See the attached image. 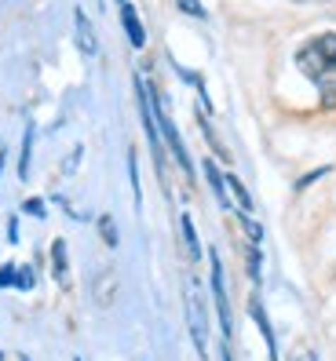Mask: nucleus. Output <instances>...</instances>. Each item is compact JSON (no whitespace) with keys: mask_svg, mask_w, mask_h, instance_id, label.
Wrapping results in <instances>:
<instances>
[{"mask_svg":"<svg viewBox=\"0 0 336 361\" xmlns=\"http://www.w3.org/2000/svg\"><path fill=\"white\" fill-rule=\"evenodd\" d=\"M37 285V278H33V267H18V278H15V288H23V292H30Z\"/></svg>","mask_w":336,"mask_h":361,"instance_id":"obj_13","label":"nucleus"},{"mask_svg":"<svg viewBox=\"0 0 336 361\" xmlns=\"http://www.w3.org/2000/svg\"><path fill=\"white\" fill-rule=\"evenodd\" d=\"M186 325H191L198 354L205 357L208 354V317H205V300H201V292H198L194 281L186 285Z\"/></svg>","mask_w":336,"mask_h":361,"instance_id":"obj_2","label":"nucleus"},{"mask_svg":"<svg viewBox=\"0 0 336 361\" xmlns=\"http://www.w3.org/2000/svg\"><path fill=\"white\" fill-rule=\"evenodd\" d=\"M248 314H252V322L260 325V336H263V343H267V354H270V361H278V343H275V329H270V322H267V310H263V303L252 295L248 300Z\"/></svg>","mask_w":336,"mask_h":361,"instance_id":"obj_5","label":"nucleus"},{"mask_svg":"<svg viewBox=\"0 0 336 361\" xmlns=\"http://www.w3.org/2000/svg\"><path fill=\"white\" fill-rule=\"evenodd\" d=\"M179 230H183V248H186V256L191 259H201V245H198V230H194V219L186 216H179Z\"/></svg>","mask_w":336,"mask_h":361,"instance_id":"obj_10","label":"nucleus"},{"mask_svg":"<svg viewBox=\"0 0 336 361\" xmlns=\"http://www.w3.org/2000/svg\"><path fill=\"white\" fill-rule=\"evenodd\" d=\"M176 4L186 11V15H194V18H205V8L198 4V0H176Z\"/></svg>","mask_w":336,"mask_h":361,"instance_id":"obj_17","label":"nucleus"},{"mask_svg":"<svg viewBox=\"0 0 336 361\" xmlns=\"http://www.w3.org/2000/svg\"><path fill=\"white\" fill-rule=\"evenodd\" d=\"M322 106H325V110H336V84L322 92Z\"/></svg>","mask_w":336,"mask_h":361,"instance_id":"obj_18","label":"nucleus"},{"mask_svg":"<svg viewBox=\"0 0 336 361\" xmlns=\"http://www.w3.org/2000/svg\"><path fill=\"white\" fill-rule=\"evenodd\" d=\"M23 212H26V216H33V219H44V201H40V197H30V201L23 204Z\"/></svg>","mask_w":336,"mask_h":361,"instance_id":"obj_16","label":"nucleus"},{"mask_svg":"<svg viewBox=\"0 0 336 361\" xmlns=\"http://www.w3.org/2000/svg\"><path fill=\"white\" fill-rule=\"evenodd\" d=\"M117 295H121V274H117V267H99V274L92 278V300H95V307L110 310L117 303Z\"/></svg>","mask_w":336,"mask_h":361,"instance_id":"obj_3","label":"nucleus"},{"mask_svg":"<svg viewBox=\"0 0 336 361\" xmlns=\"http://www.w3.org/2000/svg\"><path fill=\"white\" fill-rule=\"evenodd\" d=\"M0 361H4V354H0Z\"/></svg>","mask_w":336,"mask_h":361,"instance_id":"obj_24","label":"nucleus"},{"mask_svg":"<svg viewBox=\"0 0 336 361\" xmlns=\"http://www.w3.org/2000/svg\"><path fill=\"white\" fill-rule=\"evenodd\" d=\"M15 278H18V267H15V263H4V267H0V288H11Z\"/></svg>","mask_w":336,"mask_h":361,"instance_id":"obj_14","label":"nucleus"},{"mask_svg":"<svg viewBox=\"0 0 336 361\" xmlns=\"http://www.w3.org/2000/svg\"><path fill=\"white\" fill-rule=\"evenodd\" d=\"M4 157H8V154H4V146H0V168H4Z\"/></svg>","mask_w":336,"mask_h":361,"instance_id":"obj_21","label":"nucleus"},{"mask_svg":"<svg viewBox=\"0 0 336 361\" xmlns=\"http://www.w3.org/2000/svg\"><path fill=\"white\" fill-rule=\"evenodd\" d=\"M121 26H124V33H128L132 48H146V30H143V23H139V15H136L132 4H121Z\"/></svg>","mask_w":336,"mask_h":361,"instance_id":"obj_7","label":"nucleus"},{"mask_svg":"<svg viewBox=\"0 0 336 361\" xmlns=\"http://www.w3.org/2000/svg\"><path fill=\"white\" fill-rule=\"evenodd\" d=\"M292 4H329V0H292Z\"/></svg>","mask_w":336,"mask_h":361,"instance_id":"obj_20","label":"nucleus"},{"mask_svg":"<svg viewBox=\"0 0 336 361\" xmlns=\"http://www.w3.org/2000/svg\"><path fill=\"white\" fill-rule=\"evenodd\" d=\"M296 66H300V73L311 84H318V92L332 88L336 84V33L311 37L307 44L296 51Z\"/></svg>","mask_w":336,"mask_h":361,"instance_id":"obj_1","label":"nucleus"},{"mask_svg":"<svg viewBox=\"0 0 336 361\" xmlns=\"http://www.w3.org/2000/svg\"><path fill=\"white\" fill-rule=\"evenodd\" d=\"M128 176H132V194H136V204H143V190H139V168H136V157L128 154Z\"/></svg>","mask_w":336,"mask_h":361,"instance_id":"obj_15","label":"nucleus"},{"mask_svg":"<svg viewBox=\"0 0 336 361\" xmlns=\"http://www.w3.org/2000/svg\"><path fill=\"white\" fill-rule=\"evenodd\" d=\"M205 179H208V186H212V194H216V201L223 204V212H230V194H227V176L220 172V164L212 161V157H205Z\"/></svg>","mask_w":336,"mask_h":361,"instance_id":"obj_6","label":"nucleus"},{"mask_svg":"<svg viewBox=\"0 0 336 361\" xmlns=\"http://www.w3.org/2000/svg\"><path fill=\"white\" fill-rule=\"evenodd\" d=\"M30 154H33V128L23 135V161H18V179H30Z\"/></svg>","mask_w":336,"mask_h":361,"instance_id":"obj_12","label":"nucleus"},{"mask_svg":"<svg viewBox=\"0 0 336 361\" xmlns=\"http://www.w3.org/2000/svg\"><path fill=\"white\" fill-rule=\"evenodd\" d=\"M223 361H234V357H230V350H223Z\"/></svg>","mask_w":336,"mask_h":361,"instance_id":"obj_22","label":"nucleus"},{"mask_svg":"<svg viewBox=\"0 0 336 361\" xmlns=\"http://www.w3.org/2000/svg\"><path fill=\"white\" fill-rule=\"evenodd\" d=\"M99 233H102V245L107 248H117V223H114V216H99Z\"/></svg>","mask_w":336,"mask_h":361,"instance_id":"obj_11","label":"nucleus"},{"mask_svg":"<svg viewBox=\"0 0 336 361\" xmlns=\"http://www.w3.org/2000/svg\"><path fill=\"white\" fill-rule=\"evenodd\" d=\"M289 361H318V354H314V350H296Z\"/></svg>","mask_w":336,"mask_h":361,"instance_id":"obj_19","label":"nucleus"},{"mask_svg":"<svg viewBox=\"0 0 336 361\" xmlns=\"http://www.w3.org/2000/svg\"><path fill=\"white\" fill-rule=\"evenodd\" d=\"M52 278L59 285H66L70 281V259H66V241H52Z\"/></svg>","mask_w":336,"mask_h":361,"instance_id":"obj_9","label":"nucleus"},{"mask_svg":"<svg viewBox=\"0 0 336 361\" xmlns=\"http://www.w3.org/2000/svg\"><path fill=\"white\" fill-rule=\"evenodd\" d=\"M73 23H77V48H80L84 55H95V51H99V44H95V33H92L88 15H84V11L77 8V11H73Z\"/></svg>","mask_w":336,"mask_h":361,"instance_id":"obj_8","label":"nucleus"},{"mask_svg":"<svg viewBox=\"0 0 336 361\" xmlns=\"http://www.w3.org/2000/svg\"><path fill=\"white\" fill-rule=\"evenodd\" d=\"M208 259H212V295H216V314H220L223 336L230 339V303H227V288H223V267H220V256H216V248L208 252Z\"/></svg>","mask_w":336,"mask_h":361,"instance_id":"obj_4","label":"nucleus"},{"mask_svg":"<svg viewBox=\"0 0 336 361\" xmlns=\"http://www.w3.org/2000/svg\"><path fill=\"white\" fill-rule=\"evenodd\" d=\"M77 361H80V357H77Z\"/></svg>","mask_w":336,"mask_h":361,"instance_id":"obj_25","label":"nucleus"},{"mask_svg":"<svg viewBox=\"0 0 336 361\" xmlns=\"http://www.w3.org/2000/svg\"><path fill=\"white\" fill-rule=\"evenodd\" d=\"M117 4H128V0H117Z\"/></svg>","mask_w":336,"mask_h":361,"instance_id":"obj_23","label":"nucleus"}]
</instances>
